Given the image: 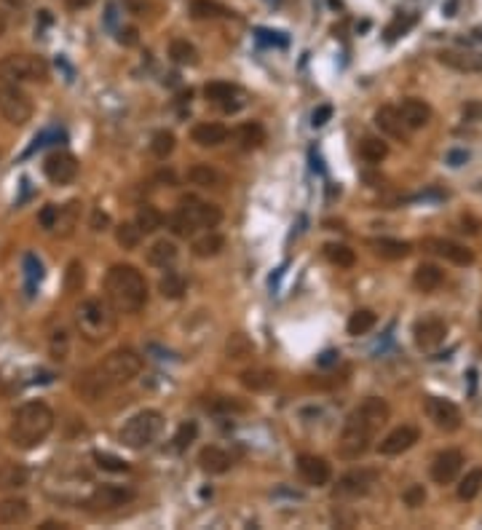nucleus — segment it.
I'll return each mask as SVG.
<instances>
[{
  "label": "nucleus",
  "mask_w": 482,
  "mask_h": 530,
  "mask_svg": "<svg viewBox=\"0 0 482 530\" xmlns=\"http://www.w3.org/2000/svg\"><path fill=\"white\" fill-rule=\"evenodd\" d=\"M375 324H378V316L370 311V308H359V311H354L351 316H348L346 330H348V335L359 337V335H367Z\"/></svg>",
  "instance_id": "obj_33"
},
{
  "label": "nucleus",
  "mask_w": 482,
  "mask_h": 530,
  "mask_svg": "<svg viewBox=\"0 0 482 530\" xmlns=\"http://www.w3.org/2000/svg\"><path fill=\"white\" fill-rule=\"evenodd\" d=\"M191 140L201 147H217L228 140V129L222 123H198V126H193Z\"/></svg>",
  "instance_id": "obj_23"
},
{
  "label": "nucleus",
  "mask_w": 482,
  "mask_h": 530,
  "mask_svg": "<svg viewBox=\"0 0 482 530\" xmlns=\"http://www.w3.org/2000/svg\"><path fill=\"white\" fill-rule=\"evenodd\" d=\"M56 220H59V206H54V204H46V206L41 209V215H38V222H41L43 231H54V228H56Z\"/></svg>",
  "instance_id": "obj_53"
},
{
  "label": "nucleus",
  "mask_w": 482,
  "mask_h": 530,
  "mask_svg": "<svg viewBox=\"0 0 482 530\" xmlns=\"http://www.w3.org/2000/svg\"><path fill=\"white\" fill-rule=\"evenodd\" d=\"M375 126L388 134V137H394V140H408V126L402 123V116H399V110L397 107H391V105H384L378 113H375Z\"/></svg>",
  "instance_id": "obj_20"
},
{
  "label": "nucleus",
  "mask_w": 482,
  "mask_h": 530,
  "mask_svg": "<svg viewBox=\"0 0 482 530\" xmlns=\"http://www.w3.org/2000/svg\"><path fill=\"white\" fill-rule=\"evenodd\" d=\"M24 276H27V295H32V289L43 279V263L35 255H24Z\"/></svg>",
  "instance_id": "obj_46"
},
{
  "label": "nucleus",
  "mask_w": 482,
  "mask_h": 530,
  "mask_svg": "<svg viewBox=\"0 0 482 530\" xmlns=\"http://www.w3.org/2000/svg\"><path fill=\"white\" fill-rule=\"evenodd\" d=\"M140 239H143V231L137 228V222H120L116 228V241L120 249H137Z\"/></svg>",
  "instance_id": "obj_43"
},
{
  "label": "nucleus",
  "mask_w": 482,
  "mask_h": 530,
  "mask_svg": "<svg viewBox=\"0 0 482 530\" xmlns=\"http://www.w3.org/2000/svg\"><path fill=\"white\" fill-rule=\"evenodd\" d=\"M51 429H54V410L46 402H24L14 412L8 439L22 450H32L51 434Z\"/></svg>",
  "instance_id": "obj_3"
},
{
  "label": "nucleus",
  "mask_w": 482,
  "mask_h": 530,
  "mask_svg": "<svg viewBox=\"0 0 482 530\" xmlns=\"http://www.w3.org/2000/svg\"><path fill=\"white\" fill-rule=\"evenodd\" d=\"M43 174L54 185H70L78 177V161L70 153H51L43 161Z\"/></svg>",
  "instance_id": "obj_13"
},
{
  "label": "nucleus",
  "mask_w": 482,
  "mask_h": 530,
  "mask_svg": "<svg viewBox=\"0 0 482 530\" xmlns=\"http://www.w3.org/2000/svg\"><path fill=\"white\" fill-rule=\"evenodd\" d=\"M236 137H239V142L244 150H252V147H260V145L265 142V129L258 123V120H249V123L239 126Z\"/></svg>",
  "instance_id": "obj_35"
},
{
  "label": "nucleus",
  "mask_w": 482,
  "mask_h": 530,
  "mask_svg": "<svg viewBox=\"0 0 482 530\" xmlns=\"http://www.w3.org/2000/svg\"><path fill=\"white\" fill-rule=\"evenodd\" d=\"M196 434H198V426H196V421H185L177 434H174V450H188V445H191L193 439H196Z\"/></svg>",
  "instance_id": "obj_49"
},
{
  "label": "nucleus",
  "mask_w": 482,
  "mask_h": 530,
  "mask_svg": "<svg viewBox=\"0 0 482 530\" xmlns=\"http://www.w3.org/2000/svg\"><path fill=\"white\" fill-rule=\"evenodd\" d=\"M461 466H463V456L458 450H445V453H439V456L434 458L432 480L437 485H448V482H453L458 477Z\"/></svg>",
  "instance_id": "obj_18"
},
{
  "label": "nucleus",
  "mask_w": 482,
  "mask_h": 530,
  "mask_svg": "<svg viewBox=\"0 0 482 530\" xmlns=\"http://www.w3.org/2000/svg\"><path fill=\"white\" fill-rule=\"evenodd\" d=\"M191 14L196 19H217V17H231L228 8H222L215 0H193Z\"/></svg>",
  "instance_id": "obj_41"
},
{
  "label": "nucleus",
  "mask_w": 482,
  "mask_h": 530,
  "mask_svg": "<svg viewBox=\"0 0 482 530\" xmlns=\"http://www.w3.org/2000/svg\"><path fill=\"white\" fill-rule=\"evenodd\" d=\"M198 466H201L207 474H225V471L233 466V458L228 456L222 447L209 445V447H204V450L198 453Z\"/></svg>",
  "instance_id": "obj_21"
},
{
  "label": "nucleus",
  "mask_w": 482,
  "mask_h": 530,
  "mask_svg": "<svg viewBox=\"0 0 482 530\" xmlns=\"http://www.w3.org/2000/svg\"><path fill=\"white\" fill-rule=\"evenodd\" d=\"M177 212L185 217L196 231H198V228H207V231H209V228H217L220 220H222L220 206L209 204V201H201V198H196V195H182Z\"/></svg>",
  "instance_id": "obj_9"
},
{
  "label": "nucleus",
  "mask_w": 482,
  "mask_h": 530,
  "mask_svg": "<svg viewBox=\"0 0 482 530\" xmlns=\"http://www.w3.org/2000/svg\"><path fill=\"white\" fill-rule=\"evenodd\" d=\"M378 480V471L375 469H354L348 474H343L335 485V496L340 498H357V496H364L370 493V487Z\"/></svg>",
  "instance_id": "obj_11"
},
{
  "label": "nucleus",
  "mask_w": 482,
  "mask_h": 530,
  "mask_svg": "<svg viewBox=\"0 0 482 530\" xmlns=\"http://www.w3.org/2000/svg\"><path fill=\"white\" fill-rule=\"evenodd\" d=\"M426 415L434 421L437 429L442 432H456L461 429V410L442 396H426Z\"/></svg>",
  "instance_id": "obj_12"
},
{
  "label": "nucleus",
  "mask_w": 482,
  "mask_h": 530,
  "mask_svg": "<svg viewBox=\"0 0 482 530\" xmlns=\"http://www.w3.org/2000/svg\"><path fill=\"white\" fill-rule=\"evenodd\" d=\"M480 490H482V469H472V471H466V477L458 485V498H461V501H472V498H477Z\"/></svg>",
  "instance_id": "obj_42"
},
{
  "label": "nucleus",
  "mask_w": 482,
  "mask_h": 530,
  "mask_svg": "<svg viewBox=\"0 0 482 530\" xmlns=\"http://www.w3.org/2000/svg\"><path fill=\"white\" fill-rule=\"evenodd\" d=\"M169 56H171L177 65H196V62H198L196 46L188 43V41H182V38H177V41L169 43Z\"/></svg>",
  "instance_id": "obj_40"
},
{
  "label": "nucleus",
  "mask_w": 482,
  "mask_h": 530,
  "mask_svg": "<svg viewBox=\"0 0 482 530\" xmlns=\"http://www.w3.org/2000/svg\"><path fill=\"white\" fill-rule=\"evenodd\" d=\"M225 354H228V359H247V357L255 354V346H252V340L247 335L233 332V335L225 340Z\"/></svg>",
  "instance_id": "obj_37"
},
{
  "label": "nucleus",
  "mask_w": 482,
  "mask_h": 530,
  "mask_svg": "<svg viewBox=\"0 0 482 530\" xmlns=\"http://www.w3.org/2000/svg\"><path fill=\"white\" fill-rule=\"evenodd\" d=\"M445 335H448V324L442 319H421L415 321L412 327V337H415V346L423 348V351H434L437 346L445 343Z\"/></svg>",
  "instance_id": "obj_14"
},
{
  "label": "nucleus",
  "mask_w": 482,
  "mask_h": 530,
  "mask_svg": "<svg viewBox=\"0 0 482 530\" xmlns=\"http://www.w3.org/2000/svg\"><path fill=\"white\" fill-rule=\"evenodd\" d=\"M0 78L11 83H24V81H48L46 59L32 56V54H8L0 59Z\"/></svg>",
  "instance_id": "obj_7"
},
{
  "label": "nucleus",
  "mask_w": 482,
  "mask_h": 530,
  "mask_svg": "<svg viewBox=\"0 0 482 530\" xmlns=\"http://www.w3.org/2000/svg\"><path fill=\"white\" fill-rule=\"evenodd\" d=\"M83 282H86L83 265H81V260H72V263L67 265V273H65V292H67V295H72V292H81Z\"/></svg>",
  "instance_id": "obj_47"
},
{
  "label": "nucleus",
  "mask_w": 482,
  "mask_h": 530,
  "mask_svg": "<svg viewBox=\"0 0 482 530\" xmlns=\"http://www.w3.org/2000/svg\"><path fill=\"white\" fill-rule=\"evenodd\" d=\"M423 246L432 249L434 255H439V257H445V260H450V263H456V265L474 263V252L466 249L463 244H456V241H450V239H426L423 241Z\"/></svg>",
  "instance_id": "obj_16"
},
{
  "label": "nucleus",
  "mask_w": 482,
  "mask_h": 530,
  "mask_svg": "<svg viewBox=\"0 0 482 530\" xmlns=\"http://www.w3.org/2000/svg\"><path fill=\"white\" fill-rule=\"evenodd\" d=\"M370 246L375 249V255H381L386 260H402L410 255V244L402 239H386L384 236V239H373Z\"/></svg>",
  "instance_id": "obj_31"
},
{
  "label": "nucleus",
  "mask_w": 482,
  "mask_h": 530,
  "mask_svg": "<svg viewBox=\"0 0 482 530\" xmlns=\"http://www.w3.org/2000/svg\"><path fill=\"white\" fill-rule=\"evenodd\" d=\"M474 35H477V41H482V30H474Z\"/></svg>",
  "instance_id": "obj_64"
},
{
  "label": "nucleus",
  "mask_w": 482,
  "mask_h": 530,
  "mask_svg": "<svg viewBox=\"0 0 482 530\" xmlns=\"http://www.w3.org/2000/svg\"><path fill=\"white\" fill-rule=\"evenodd\" d=\"M30 482V471L22 463H3L0 466V490H19Z\"/></svg>",
  "instance_id": "obj_30"
},
{
  "label": "nucleus",
  "mask_w": 482,
  "mask_h": 530,
  "mask_svg": "<svg viewBox=\"0 0 482 530\" xmlns=\"http://www.w3.org/2000/svg\"><path fill=\"white\" fill-rule=\"evenodd\" d=\"M188 182L198 185V188H220L225 182V177L212 164H196L188 169Z\"/></svg>",
  "instance_id": "obj_29"
},
{
  "label": "nucleus",
  "mask_w": 482,
  "mask_h": 530,
  "mask_svg": "<svg viewBox=\"0 0 482 530\" xmlns=\"http://www.w3.org/2000/svg\"><path fill=\"white\" fill-rule=\"evenodd\" d=\"M239 94V89L233 86V83H222V81H215V83H207L204 86V96L209 99V102H217V105H222L228 113H233V110H239L241 105L236 102H231V99H236Z\"/></svg>",
  "instance_id": "obj_24"
},
{
  "label": "nucleus",
  "mask_w": 482,
  "mask_h": 530,
  "mask_svg": "<svg viewBox=\"0 0 482 530\" xmlns=\"http://www.w3.org/2000/svg\"><path fill=\"white\" fill-rule=\"evenodd\" d=\"M137 228L143 231V233H153V231H158L161 225H164V215L153 206V204H143L140 209H137Z\"/></svg>",
  "instance_id": "obj_36"
},
{
  "label": "nucleus",
  "mask_w": 482,
  "mask_h": 530,
  "mask_svg": "<svg viewBox=\"0 0 482 530\" xmlns=\"http://www.w3.org/2000/svg\"><path fill=\"white\" fill-rule=\"evenodd\" d=\"M158 292L167 300H180L185 295V279L174 271H167V276H161V282H158Z\"/></svg>",
  "instance_id": "obj_39"
},
{
  "label": "nucleus",
  "mask_w": 482,
  "mask_h": 530,
  "mask_svg": "<svg viewBox=\"0 0 482 530\" xmlns=\"http://www.w3.org/2000/svg\"><path fill=\"white\" fill-rule=\"evenodd\" d=\"M177 244L169 239H158L150 249H147V263L153 265V268H169V265H174L177 260Z\"/></svg>",
  "instance_id": "obj_28"
},
{
  "label": "nucleus",
  "mask_w": 482,
  "mask_h": 530,
  "mask_svg": "<svg viewBox=\"0 0 482 530\" xmlns=\"http://www.w3.org/2000/svg\"><path fill=\"white\" fill-rule=\"evenodd\" d=\"M3 32H6V17L0 14V35H3Z\"/></svg>",
  "instance_id": "obj_63"
},
{
  "label": "nucleus",
  "mask_w": 482,
  "mask_h": 530,
  "mask_svg": "<svg viewBox=\"0 0 482 530\" xmlns=\"http://www.w3.org/2000/svg\"><path fill=\"white\" fill-rule=\"evenodd\" d=\"M174 134L169 131V129H158L153 137H150V150H153V156L156 158H169L171 156V150H174Z\"/></svg>",
  "instance_id": "obj_44"
},
{
  "label": "nucleus",
  "mask_w": 482,
  "mask_h": 530,
  "mask_svg": "<svg viewBox=\"0 0 482 530\" xmlns=\"http://www.w3.org/2000/svg\"><path fill=\"white\" fill-rule=\"evenodd\" d=\"M107 225H110V217L105 215V212H99V209H96L94 215H92V231H105Z\"/></svg>",
  "instance_id": "obj_58"
},
{
  "label": "nucleus",
  "mask_w": 482,
  "mask_h": 530,
  "mask_svg": "<svg viewBox=\"0 0 482 530\" xmlns=\"http://www.w3.org/2000/svg\"><path fill=\"white\" fill-rule=\"evenodd\" d=\"M445 282V273L432 263H421L415 268V273H412V284L415 289H421V292H434V289H439V284Z\"/></svg>",
  "instance_id": "obj_27"
},
{
  "label": "nucleus",
  "mask_w": 482,
  "mask_h": 530,
  "mask_svg": "<svg viewBox=\"0 0 482 530\" xmlns=\"http://www.w3.org/2000/svg\"><path fill=\"white\" fill-rule=\"evenodd\" d=\"M405 504L410 506V509H418V506H423V501H426V490H423V485H412V487H408L405 490Z\"/></svg>",
  "instance_id": "obj_54"
},
{
  "label": "nucleus",
  "mask_w": 482,
  "mask_h": 530,
  "mask_svg": "<svg viewBox=\"0 0 482 530\" xmlns=\"http://www.w3.org/2000/svg\"><path fill=\"white\" fill-rule=\"evenodd\" d=\"M140 370H143V357H140L137 351H132V348H116V351H110L105 359L99 361L96 367H92L89 372L81 375L78 391H81L89 402H94V399H102L110 388L134 381V378L140 375Z\"/></svg>",
  "instance_id": "obj_1"
},
{
  "label": "nucleus",
  "mask_w": 482,
  "mask_h": 530,
  "mask_svg": "<svg viewBox=\"0 0 482 530\" xmlns=\"http://www.w3.org/2000/svg\"><path fill=\"white\" fill-rule=\"evenodd\" d=\"M70 3V8H86V6H92L94 0H67Z\"/></svg>",
  "instance_id": "obj_62"
},
{
  "label": "nucleus",
  "mask_w": 482,
  "mask_h": 530,
  "mask_svg": "<svg viewBox=\"0 0 482 530\" xmlns=\"http://www.w3.org/2000/svg\"><path fill=\"white\" fill-rule=\"evenodd\" d=\"M75 321H78V330L81 335L92 343H102L116 332L118 321H116V308L107 303V300H99V297H89L78 306L75 311Z\"/></svg>",
  "instance_id": "obj_4"
},
{
  "label": "nucleus",
  "mask_w": 482,
  "mask_h": 530,
  "mask_svg": "<svg viewBox=\"0 0 482 530\" xmlns=\"http://www.w3.org/2000/svg\"><path fill=\"white\" fill-rule=\"evenodd\" d=\"M466 161H469V153H466V150H450V153H448V164H450V167H463Z\"/></svg>",
  "instance_id": "obj_57"
},
{
  "label": "nucleus",
  "mask_w": 482,
  "mask_h": 530,
  "mask_svg": "<svg viewBox=\"0 0 482 530\" xmlns=\"http://www.w3.org/2000/svg\"><path fill=\"white\" fill-rule=\"evenodd\" d=\"M258 35H260V41H268V43H279V46H284V43H287V38H276L279 32H268V30H260Z\"/></svg>",
  "instance_id": "obj_60"
},
{
  "label": "nucleus",
  "mask_w": 482,
  "mask_h": 530,
  "mask_svg": "<svg viewBox=\"0 0 482 530\" xmlns=\"http://www.w3.org/2000/svg\"><path fill=\"white\" fill-rule=\"evenodd\" d=\"M169 231H171L174 236H180V239H188V236L196 233V228H193L191 222L180 215V212H174V215L169 217Z\"/></svg>",
  "instance_id": "obj_51"
},
{
  "label": "nucleus",
  "mask_w": 482,
  "mask_h": 530,
  "mask_svg": "<svg viewBox=\"0 0 482 530\" xmlns=\"http://www.w3.org/2000/svg\"><path fill=\"white\" fill-rule=\"evenodd\" d=\"M94 460L99 469H105V471H113V474H123V471H129V463L118 456H110V453H94Z\"/></svg>",
  "instance_id": "obj_48"
},
{
  "label": "nucleus",
  "mask_w": 482,
  "mask_h": 530,
  "mask_svg": "<svg viewBox=\"0 0 482 530\" xmlns=\"http://www.w3.org/2000/svg\"><path fill=\"white\" fill-rule=\"evenodd\" d=\"M359 156L367 164H381L388 156V145L381 137H364L359 142Z\"/></svg>",
  "instance_id": "obj_34"
},
{
  "label": "nucleus",
  "mask_w": 482,
  "mask_h": 530,
  "mask_svg": "<svg viewBox=\"0 0 482 530\" xmlns=\"http://www.w3.org/2000/svg\"><path fill=\"white\" fill-rule=\"evenodd\" d=\"M399 116H402V123L408 126L410 131H415V129H423L429 120H432V107L423 102V99H415V96H410L405 99L399 107Z\"/></svg>",
  "instance_id": "obj_19"
},
{
  "label": "nucleus",
  "mask_w": 482,
  "mask_h": 530,
  "mask_svg": "<svg viewBox=\"0 0 482 530\" xmlns=\"http://www.w3.org/2000/svg\"><path fill=\"white\" fill-rule=\"evenodd\" d=\"M48 346H51V357L54 359H67V351H70V332L65 330V327H59V330H54L51 337H48Z\"/></svg>",
  "instance_id": "obj_45"
},
{
  "label": "nucleus",
  "mask_w": 482,
  "mask_h": 530,
  "mask_svg": "<svg viewBox=\"0 0 482 530\" xmlns=\"http://www.w3.org/2000/svg\"><path fill=\"white\" fill-rule=\"evenodd\" d=\"M38 530H67V525L65 522H43Z\"/></svg>",
  "instance_id": "obj_61"
},
{
  "label": "nucleus",
  "mask_w": 482,
  "mask_h": 530,
  "mask_svg": "<svg viewBox=\"0 0 482 530\" xmlns=\"http://www.w3.org/2000/svg\"><path fill=\"white\" fill-rule=\"evenodd\" d=\"M30 504L24 498H3L0 501V525H24L30 520Z\"/></svg>",
  "instance_id": "obj_22"
},
{
  "label": "nucleus",
  "mask_w": 482,
  "mask_h": 530,
  "mask_svg": "<svg viewBox=\"0 0 482 530\" xmlns=\"http://www.w3.org/2000/svg\"><path fill=\"white\" fill-rule=\"evenodd\" d=\"M324 257L333 265H337V268H351V265L357 263L354 249L346 246V244H327V246H324Z\"/></svg>",
  "instance_id": "obj_38"
},
{
  "label": "nucleus",
  "mask_w": 482,
  "mask_h": 530,
  "mask_svg": "<svg viewBox=\"0 0 482 530\" xmlns=\"http://www.w3.org/2000/svg\"><path fill=\"white\" fill-rule=\"evenodd\" d=\"M439 62L453 67V70L461 72H477L482 70V62L474 56V54H461V51H442L439 54Z\"/></svg>",
  "instance_id": "obj_32"
},
{
  "label": "nucleus",
  "mask_w": 482,
  "mask_h": 530,
  "mask_svg": "<svg viewBox=\"0 0 482 530\" xmlns=\"http://www.w3.org/2000/svg\"><path fill=\"white\" fill-rule=\"evenodd\" d=\"M297 471H300L303 482L316 485V487H322V485H327L333 480V466L319 456H300L297 458Z\"/></svg>",
  "instance_id": "obj_17"
},
{
  "label": "nucleus",
  "mask_w": 482,
  "mask_h": 530,
  "mask_svg": "<svg viewBox=\"0 0 482 530\" xmlns=\"http://www.w3.org/2000/svg\"><path fill=\"white\" fill-rule=\"evenodd\" d=\"M137 41H140L137 27H120L118 30V43H123V46H134Z\"/></svg>",
  "instance_id": "obj_56"
},
{
  "label": "nucleus",
  "mask_w": 482,
  "mask_h": 530,
  "mask_svg": "<svg viewBox=\"0 0 482 530\" xmlns=\"http://www.w3.org/2000/svg\"><path fill=\"white\" fill-rule=\"evenodd\" d=\"M207 410L209 412H244V405L236 402L233 396H217L207 405Z\"/></svg>",
  "instance_id": "obj_52"
},
{
  "label": "nucleus",
  "mask_w": 482,
  "mask_h": 530,
  "mask_svg": "<svg viewBox=\"0 0 482 530\" xmlns=\"http://www.w3.org/2000/svg\"><path fill=\"white\" fill-rule=\"evenodd\" d=\"M239 381L244 388H249V391H255V394H260V391H268V388H273L276 381H279V375L273 372V370H263V367H255V370H244L239 375Z\"/></svg>",
  "instance_id": "obj_25"
},
{
  "label": "nucleus",
  "mask_w": 482,
  "mask_h": 530,
  "mask_svg": "<svg viewBox=\"0 0 482 530\" xmlns=\"http://www.w3.org/2000/svg\"><path fill=\"white\" fill-rule=\"evenodd\" d=\"M418 436H421V432L415 426H399L391 434H386L381 439V445H378V450H381V456H399V453L410 450L418 442Z\"/></svg>",
  "instance_id": "obj_15"
},
{
  "label": "nucleus",
  "mask_w": 482,
  "mask_h": 530,
  "mask_svg": "<svg viewBox=\"0 0 482 530\" xmlns=\"http://www.w3.org/2000/svg\"><path fill=\"white\" fill-rule=\"evenodd\" d=\"M191 249H193V255H196V257H204V260H207V257H217V255L225 249V239H222L217 231L209 228L207 233H201V236H196V239H193Z\"/></svg>",
  "instance_id": "obj_26"
},
{
  "label": "nucleus",
  "mask_w": 482,
  "mask_h": 530,
  "mask_svg": "<svg viewBox=\"0 0 482 530\" xmlns=\"http://www.w3.org/2000/svg\"><path fill=\"white\" fill-rule=\"evenodd\" d=\"M337 359H340L337 351H324V354L316 359V364H319V367H333V364H337Z\"/></svg>",
  "instance_id": "obj_59"
},
{
  "label": "nucleus",
  "mask_w": 482,
  "mask_h": 530,
  "mask_svg": "<svg viewBox=\"0 0 482 530\" xmlns=\"http://www.w3.org/2000/svg\"><path fill=\"white\" fill-rule=\"evenodd\" d=\"M107 303L118 313H137L147 303V282L145 276L129 263L113 265L105 276Z\"/></svg>",
  "instance_id": "obj_2"
},
{
  "label": "nucleus",
  "mask_w": 482,
  "mask_h": 530,
  "mask_svg": "<svg viewBox=\"0 0 482 530\" xmlns=\"http://www.w3.org/2000/svg\"><path fill=\"white\" fill-rule=\"evenodd\" d=\"M0 113H3V118L8 120V123H14V126H24L27 120L32 118V102L19 89V83H11V81L0 83Z\"/></svg>",
  "instance_id": "obj_8"
},
{
  "label": "nucleus",
  "mask_w": 482,
  "mask_h": 530,
  "mask_svg": "<svg viewBox=\"0 0 482 530\" xmlns=\"http://www.w3.org/2000/svg\"><path fill=\"white\" fill-rule=\"evenodd\" d=\"M161 432H164V415L158 410H140L137 415H132L123 423L120 445L132 447V450H143L147 445H153Z\"/></svg>",
  "instance_id": "obj_5"
},
{
  "label": "nucleus",
  "mask_w": 482,
  "mask_h": 530,
  "mask_svg": "<svg viewBox=\"0 0 482 530\" xmlns=\"http://www.w3.org/2000/svg\"><path fill=\"white\" fill-rule=\"evenodd\" d=\"M134 501V487L129 485H99L94 493L89 496L86 504L96 509V511H110V509H120V506Z\"/></svg>",
  "instance_id": "obj_10"
},
{
  "label": "nucleus",
  "mask_w": 482,
  "mask_h": 530,
  "mask_svg": "<svg viewBox=\"0 0 482 530\" xmlns=\"http://www.w3.org/2000/svg\"><path fill=\"white\" fill-rule=\"evenodd\" d=\"M330 118H333V105H319V107L311 113V126L313 129H319V126H324Z\"/></svg>",
  "instance_id": "obj_55"
},
{
  "label": "nucleus",
  "mask_w": 482,
  "mask_h": 530,
  "mask_svg": "<svg viewBox=\"0 0 482 530\" xmlns=\"http://www.w3.org/2000/svg\"><path fill=\"white\" fill-rule=\"evenodd\" d=\"M412 24H415V17H412V14H408V17H397L394 22L386 27V32H384L386 41H388V43H391V41H397L399 35H405V32H408Z\"/></svg>",
  "instance_id": "obj_50"
},
{
  "label": "nucleus",
  "mask_w": 482,
  "mask_h": 530,
  "mask_svg": "<svg viewBox=\"0 0 482 530\" xmlns=\"http://www.w3.org/2000/svg\"><path fill=\"white\" fill-rule=\"evenodd\" d=\"M375 434V426L362 415V410L357 407L343 423V432H340V442H337V456L346 458V460H357L359 456L367 453L370 447V439Z\"/></svg>",
  "instance_id": "obj_6"
}]
</instances>
